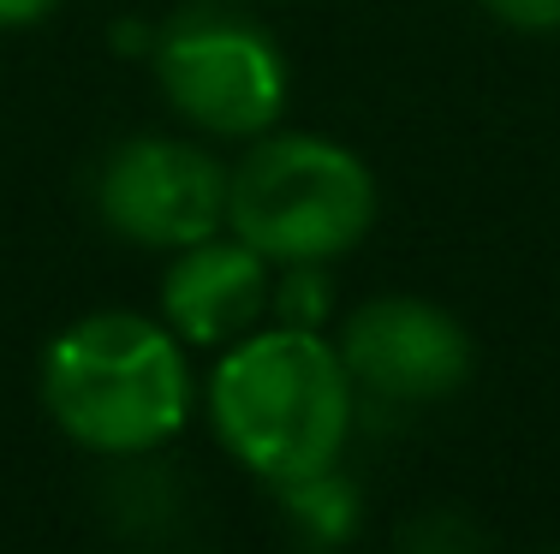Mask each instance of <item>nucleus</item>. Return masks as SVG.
<instances>
[{
  "mask_svg": "<svg viewBox=\"0 0 560 554\" xmlns=\"http://www.w3.org/2000/svg\"><path fill=\"white\" fill-rule=\"evenodd\" d=\"M209 412L221 441L257 478L292 483L340 459L352 429V376L340 346H328L316 328L280 322L275 334H250L221 358Z\"/></svg>",
  "mask_w": 560,
  "mask_h": 554,
  "instance_id": "obj_1",
  "label": "nucleus"
},
{
  "mask_svg": "<svg viewBox=\"0 0 560 554\" xmlns=\"http://www.w3.org/2000/svg\"><path fill=\"white\" fill-rule=\"evenodd\" d=\"M43 400L90 453H150L179 435L191 412V369L173 328L102 310L55 334L43 358Z\"/></svg>",
  "mask_w": 560,
  "mask_h": 554,
  "instance_id": "obj_2",
  "label": "nucleus"
},
{
  "mask_svg": "<svg viewBox=\"0 0 560 554\" xmlns=\"http://www.w3.org/2000/svg\"><path fill=\"white\" fill-rule=\"evenodd\" d=\"M226 221L269 262H335L376 221V179L346 143L262 138L226 185Z\"/></svg>",
  "mask_w": 560,
  "mask_h": 554,
  "instance_id": "obj_3",
  "label": "nucleus"
},
{
  "mask_svg": "<svg viewBox=\"0 0 560 554\" xmlns=\"http://www.w3.org/2000/svg\"><path fill=\"white\" fill-rule=\"evenodd\" d=\"M155 78L191 126L215 138H257L287 102V60L269 31L215 7H191L155 43Z\"/></svg>",
  "mask_w": 560,
  "mask_h": 554,
  "instance_id": "obj_4",
  "label": "nucleus"
},
{
  "mask_svg": "<svg viewBox=\"0 0 560 554\" xmlns=\"http://www.w3.org/2000/svg\"><path fill=\"white\" fill-rule=\"evenodd\" d=\"M226 185L233 174L179 138H131L102 167V215L114 233L138 245L185 250L215 239L226 221Z\"/></svg>",
  "mask_w": 560,
  "mask_h": 554,
  "instance_id": "obj_5",
  "label": "nucleus"
},
{
  "mask_svg": "<svg viewBox=\"0 0 560 554\" xmlns=\"http://www.w3.org/2000/svg\"><path fill=\"white\" fill-rule=\"evenodd\" d=\"M340 364L352 388L388 405L447 400L471 376V334L430 298H370L340 328Z\"/></svg>",
  "mask_w": 560,
  "mask_h": 554,
  "instance_id": "obj_6",
  "label": "nucleus"
},
{
  "mask_svg": "<svg viewBox=\"0 0 560 554\" xmlns=\"http://www.w3.org/2000/svg\"><path fill=\"white\" fill-rule=\"evenodd\" d=\"M269 257L250 250L245 239H197L173 257L162 281V310L167 328L191 346H226L245 340L250 322L269 310Z\"/></svg>",
  "mask_w": 560,
  "mask_h": 554,
  "instance_id": "obj_7",
  "label": "nucleus"
},
{
  "mask_svg": "<svg viewBox=\"0 0 560 554\" xmlns=\"http://www.w3.org/2000/svg\"><path fill=\"white\" fill-rule=\"evenodd\" d=\"M280 490V507H287V524L299 531L304 549H346L358 531V483L346 471L323 465L311 478H292V483H275Z\"/></svg>",
  "mask_w": 560,
  "mask_h": 554,
  "instance_id": "obj_8",
  "label": "nucleus"
},
{
  "mask_svg": "<svg viewBox=\"0 0 560 554\" xmlns=\"http://www.w3.org/2000/svg\"><path fill=\"white\" fill-rule=\"evenodd\" d=\"M269 305L280 310L287 328H316L335 305V286H328L323 262H280V286L269 293Z\"/></svg>",
  "mask_w": 560,
  "mask_h": 554,
  "instance_id": "obj_9",
  "label": "nucleus"
},
{
  "mask_svg": "<svg viewBox=\"0 0 560 554\" xmlns=\"http://www.w3.org/2000/svg\"><path fill=\"white\" fill-rule=\"evenodd\" d=\"M399 549L406 554H483V537H477V524L459 519V512H423V519L406 524Z\"/></svg>",
  "mask_w": 560,
  "mask_h": 554,
  "instance_id": "obj_10",
  "label": "nucleus"
},
{
  "mask_svg": "<svg viewBox=\"0 0 560 554\" xmlns=\"http://www.w3.org/2000/svg\"><path fill=\"white\" fill-rule=\"evenodd\" d=\"M477 7L513 31H560V0H477Z\"/></svg>",
  "mask_w": 560,
  "mask_h": 554,
  "instance_id": "obj_11",
  "label": "nucleus"
},
{
  "mask_svg": "<svg viewBox=\"0 0 560 554\" xmlns=\"http://www.w3.org/2000/svg\"><path fill=\"white\" fill-rule=\"evenodd\" d=\"M60 0H0V31H19V24H36L48 19Z\"/></svg>",
  "mask_w": 560,
  "mask_h": 554,
  "instance_id": "obj_12",
  "label": "nucleus"
}]
</instances>
